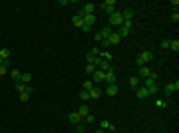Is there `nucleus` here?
Here are the masks:
<instances>
[{
  "mask_svg": "<svg viewBox=\"0 0 179 133\" xmlns=\"http://www.w3.org/2000/svg\"><path fill=\"white\" fill-rule=\"evenodd\" d=\"M151 60H153V54H151V52H141V54H137V58H135V62H137L139 68L145 66L147 62H151Z\"/></svg>",
  "mask_w": 179,
  "mask_h": 133,
  "instance_id": "f257e3e1",
  "label": "nucleus"
},
{
  "mask_svg": "<svg viewBox=\"0 0 179 133\" xmlns=\"http://www.w3.org/2000/svg\"><path fill=\"white\" fill-rule=\"evenodd\" d=\"M86 14H96V4H92V2H88V4H84L82 8H80V14L78 16H86Z\"/></svg>",
  "mask_w": 179,
  "mask_h": 133,
  "instance_id": "f03ea898",
  "label": "nucleus"
},
{
  "mask_svg": "<svg viewBox=\"0 0 179 133\" xmlns=\"http://www.w3.org/2000/svg\"><path fill=\"white\" fill-rule=\"evenodd\" d=\"M100 6H102V8H104V10H106V12L110 14V16H112V14L116 12V2H114V0H106V2H102Z\"/></svg>",
  "mask_w": 179,
  "mask_h": 133,
  "instance_id": "7ed1b4c3",
  "label": "nucleus"
},
{
  "mask_svg": "<svg viewBox=\"0 0 179 133\" xmlns=\"http://www.w3.org/2000/svg\"><path fill=\"white\" fill-rule=\"evenodd\" d=\"M110 22H112V26H122V24H124V16H122V12H114V14L110 16Z\"/></svg>",
  "mask_w": 179,
  "mask_h": 133,
  "instance_id": "20e7f679",
  "label": "nucleus"
},
{
  "mask_svg": "<svg viewBox=\"0 0 179 133\" xmlns=\"http://www.w3.org/2000/svg\"><path fill=\"white\" fill-rule=\"evenodd\" d=\"M177 89H179V82H171V84L163 86V93H165V95H171V93H175Z\"/></svg>",
  "mask_w": 179,
  "mask_h": 133,
  "instance_id": "39448f33",
  "label": "nucleus"
},
{
  "mask_svg": "<svg viewBox=\"0 0 179 133\" xmlns=\"http://www.w3.org/2000/svg\"><path fill=\"white\" fill-rule=\"evenodd\" d=\"M104 78H106V72H102V70H96V72L92 74V82H94V84H102Z\"/></svg>",
  "mask_w": 179,
  "mask_h": 133,
  "instance_id": "423d86ee",
  "label": "nucleus"
},
{
  "mask_svg": "<svg viewBox=\"0 0 179 133\" xmlns=\"http://www.w3.org/2000/svg\"><path fill=\"white\" fill-rule=\"evenodd\" d=\"M149 74H151V70H149L147 66H141V68L137 70V78H139V80H145V78H149Z\"/></svg>",
  "mask_w": 179,
  "mask_h": 133,
  "instance_id": "0eeeda50",
  "label": "nucleus"
},
{
  "mask_svg": "<svg viewBox=\"0 0 179 133\" xmlns=\"http://www.w3.org/2000/svg\"><path fill=\"white\" fill-rule=\"evenodd\" d=\"M86 60H88V64H92V66H98V62H100V58H98V56H96L92 50L86 54Z\"/></svg>",
  "mask_w": 179,
  "mask_h": 133,
  "instance_id": "6e6552de",
  "label": "nucleus"
},
{
  "mask_svg": "<svg viewBox=\"0 0 179 133\" xmlns=\"http://www.w3.org/2000/svg\"><path fill=\"white\" fill-rule=\"evenodd\" d=\"M96 68H100L102 72H110V70H112V62H106V60H100Z\"/></svg>",
  "mask_w": 179,
  "mask_h": 133,
  "instance_id": "1a4fd4ad",
  "label": "nucleus"
},
{
  "mask_svg": "<svg viewBox=\"0 0 179 133\" xmlns=\"http://www.w3.org/2000/svg\"><path fill=\"white\" fill-rule=\"evenodd\" d=\"M104 82H106L108 86H112V84H116V74H114V70H110V72H106V78H104Z\"/></svg>",
  "mask_w": 179,
  "mask_h": 133,
  "instance_id": "9d476101",
  "label": "nucleus"
},
{
  "mask_svg": "<svg viewBox=\"0 0 179 133\" xmlns=\"http://www.w3.org/2000/svg\"><path fill=\"white\" fill-rule=\"evenodd\" d=\"M68 119H70L74 125H78V123H82V119H84V117H80V115H78V111H72V113L68 115Z\"/></svg>",
  "mask_w": 179,
  "mask_h": 133,
  "instance_id": "9b49d317",
  "label": "nucleus"
},
{
  "mask_svg": "<svg viewBox=\"0 0 179 133\" xmlns=\"http://www.w3.org/2000/svg\"><path fill=\"white\" fill-rule=\"evenodd\" d=\"M120 42H122V38H120V34H118V32H112V36L108 38V44L112 46V44H120Z\"/></svg>",
  "mask_w": 179,
  "mask_h": 133,
  "instance_id": "f8f14e48",
  "label": "nucleus"
},
{
  "mask_svg": "<svg viewBox=\"0 0 179 133\" xmlns=\"http://www.w3.org/2000/svg\"><path fill=\"white\" fill-rule=\"evenodd\" d=\"M100 127H102V131H106V129H110V131H116V127L108 121V119H102V123H100Z\"/></svg>",
  "mask_w": 179,
  "mask_h": 133,
  "instance_id": "ddd939ff",
  "label": "nucleus"
},
{
  "mask_svg": "<svg viewBox=\"0 0 179 133\" xmlns=\"http://www.w3.org/2000/svg\"><path fill=\"white\" fill-rule=\"evenodd\" d=\"M137 97H139V99H147V97H149L147 88H137Z\"/></svg>",
  "mask_w": 179,
  "mask_h": 133,
  "instance_id": "4468645a",
  "label": "nucleus"
},
{
  "mask_svg": "<svg viewBox=\"0 0 179 133\" xmlns=\"http://www.w3.org/2000/svg\"><path fill=\"white\" fill-rule=\"evenodd\" d=\"M94 22H96V14H86V16H84V24H86V26L92 28Z\"/></svg>",
  "mask_w": 179,
  "mask_h": 133,
  "instance_id": "2eb2a0df",
  "label": "nucleus"
},
{
  "mask_svg": "<svg viewBox=\"0 0 179 133\" xmlns=\"http://www.w3.org/2000/svg\"><path fill=\"white\" fill-rule=\"evenodd\" d=\"M72 24H74V26H76V28H82V26H84V18H82V16H78V14H76V16H74V18H72Z\"/></svg>",
  "mask_w": 179,
  "mask_h": 133,
  "instance_id": "dca6fc26",
  "label": "nucleus"
},
{
  "mask_svg": "<svg viewBox=\"0 0 179 133\" xmlns=\"http://www.w3.org/2000/svg\"><path fill=\"white\" fill-rule=\"evenodd\" d=\"M18 82H22V84H26V86H28V84L32 82V76H30L28 72H22V76H20V80H18Z\"/></svg>",
  "mask_w": 179,
  "mask_h": 133,
  "instance_id": "f3484780",
  "label": "nucleus"
},
{
  "mask_svg": "<svg viewBox=\"0 0 179 133\" xmlns=\"http://www.w3.org/2000/svg\"><path fill=\"white\" fill-rule=\"evenodd\" d=\"M122 16H124V20H132L134 18V8H126L122 12Z\"/></svg>",
  "mask_w": 179,
  "mask_h": 133,
  "instance_id": "a211bd4d",
  "label": "nucleus"
},
{
  "mask_svg": "<svg viewBox=\"0 0 179 133\" xmlns=\"http://www.w3.org/2000/svg\"><path fill=\"white\" fill-rule=\"evenodd\" d=\"M100 60H106V62H112V52H108V50H104V52H100V56H98Z\"/></svg>",
  "mask_w": 179,
  "mask_h": 133,
  "instance_id": "6ab92c4d",
  "label": "nucleus"
},
{
  "mask_svg": "<svg viewBox=\"0 0 179 133\" xmlns=\"http://www.w3.org/2000/svg\"><path fill=\"white\" fill-rule=\"evenodd\" d=\"M118 91H120V88H118L116 84H112V86H108V88H106V93H108V95H116Z\"/></svg>",
  "mask_w": 179,
  "mask_h": 133,
  "instance_id": "aec40b11",
  "label": "nucleus"
},
{
  "mask_svg": "<svg viewBox=\"0 0 179 133\" xmlns=\"http://www.w3.org/2000/svg\"><path fill=\"white\" fill-rule=\"evenodd\" d=\"M100 34H102V38H104V40H108V38L112 36V28H110V26H106V28H102V32H100Z\"/></svg>",
  "mask_w": 179,
  "mask_h": 133,
  "instance_id": "412c9836",
  "label": "nucleus"
},
{
  "mask_svg": "<svg viewBox=\"0 0 179 133\" xmlns=\"http://www.w3.org/2000/svg\"><path fill=\"white\" fill-rule=\"evenodd\" d=\"M94 88H96V84H94L92 80H88V82L82 84V89H84V91H90V89H94Z\"/></svg>",
  "mask_w": 179,
  "mask_h": 133,
  "instance_id": "4be33fe9",
  "label": "nucleus"
},
{
  "mask_svg": "<svg viewBox=\"0 0 179 133\" xmlns=\"http://www.w3.org/2000/svg\"><path fill=\"white\" fill-rule=\"evenodd\" d=\"M88 113H90L88 105H80V109H78V115H80V117H86Z\"/></svg>",
  "mask_w": 179,
  "mask_h": 133,
  "instance_id": "5701e85b",
  "label": "nucleus"
},
{
  "mask_svg": "<svg viewBox=\"0 0 179 133\" xmlns=\"http://www.w3.org/2000/svg\"><path fill=\"white\" fill-rule=\"evenodd\" d=\"M88 93H90V97H94V99H98V97L102 95V91H100V88H94V89H90Z\"/></svg>",
  "mask_w": 179,
  "mask_h": 133,
  "instance_id": "b1692460",
  "label": "nucleus"
},
{
  "mask_svg": "<svg viewBox=\"0 0 179 133\" xmlns=\"http://www.w3.org/2000/svg\"><path fill=\"white\" fill-rule=\"evenodd\" d=\"M0 58H2V60H8V58H10V50H8V48H0Z\"/></svg>",
  "mask_w": 179,
  "mask_h": 133,
  "instance_id": "393cba45",
  "label": "nucleus"
},
{
  "mask_svg": "<svg viewBox=\"0 0 179 133\" xmlns=\"http://www.w3.org/2000/svg\"><path fill=\"white\" fill-rule=\"evenodd\" d=\"M130 88H139V78H137V76L130 78Z\"/></svg>",
  "mask_w": 179,
  "mask_h": 133,
  "instance_id": "a878e982",
  "label": "nucleus"
},
{
  "mask_svg": "<svg viewBox=\"0 0 179 133\" xmlns=\"http://www.w3.org/2000/svg\"><path fill=\"white\" fill-rule=\"evenodd\" d=\"M169 48L177 54V52H179V42H177V40H169Z\"/></svg>",
  "mask_w": 179,
  "mask_h": 133,
  "instance_id": "bb28decb",
  "label": "nucleus"
},
{
  "mask_svg": "<svg viewBox=\"0 0 179 133\" xmlns=\"http://www.w3.org/2000/svg\"><path fill=\"white\" fill-rule=\"evenodd\" d=\"M10 76L18 82V80H20V76H22V72H20V70H10Z\"/></svg>",
  "mask_w": 179,
  "mask_h": 133,
  "instance_id": "cd10ccee",
  "label": "nucleus"
},
{
  "mask_svg": "<svg viewBox=\"0 0 179 133\" xmlns=\"http://www.w3.org/2000/svg\"><path fill=\"white\" fill-rule=\"evenodd\" d=\"M118 34H120V38H128V36H130V30H128V28H124V26H122V30H120V32H118Z\"/></svg>",
  "mask_w": 179,
  "mask_h": 133,
  "instance_id": "c85d7f7f",
  "label": "nucleus"
},
{
  "mask_svg": "<svg viewBox=\"0 0 179 133\" xmlns=\"http://www.w3.org/2000/svg\"><path fill=\"white\" fill-rule=\"evenodd\" d=\"M24 89H26V84H22V82H16V91H18V93H22Z\"/></svg>",
  "mask_w": 179,
  "mask_h": 133,
  "instance_id": "c756f323",
  "label": "nucleus"
},
{
  "mask_svg": "<svg viewBox=\"0 0 179 133\" xmlns=\"http://www.w3.org/2000/svg\"><path fill=\"white\" fill-rule=\"evenodd\" d=\"M76 131L78 133H86V125H84V123H78V125H76Z\"/></svg>",
  "mask_w": 179,
  "mask_h": 133,
  "instance_id": "7c9ffc66",
  "label": "nucleus"
},
{
  "mask_svg": "<svg viewBox=\"0 0 179 133\" xmlns=\"http://www.w3.org/2000/svg\"><path fill=\"white\" fill-rule=\"evenodd\" d=\"M28 99H30V93L22 91V93H20V101H28Z\"/></svg>",
  "mask_w": 179,
  "mask_h": 133,
  "instance_id": "2f4dec72",
  "label": "nucleus"
},
{
  "mask_svg": "<svg viewBox=\"0 0 179 133\" xmlns=\"http://www.w3.org/2000/svg\"><path fill=\"white\" fill-rule=\"evenodd\" d=\"M155 105H157V107H167V101H163V99H155Z\"/></svg>",
  "mask_w": 179,
  "mask_h": 133,
  "instance_id": "473e14b6",
  "label": "nucleus"
},
{
  "mask_svg": "<svg viewBox=\"0 0 179 133\" xmlns=\"http://www.w3.org/2000/svg\"><path fill=\"white\" fill-rule=\"evenodd\" d=\"M80 97H82V99L86 101V99H90V93H88V91H84V89H82V91H80Z\"/></svg>",
  "mask_w": 179,
  "mask_h": 133,
  "instance_id": "72a5a7b5",
  "label": "nucleus"
},
{
  "mask_svg": "<svg viewBox=\"0 0 179 133\" xmlns=\"http://www.w3.org/2000/svg\"><path fill=\"white\" fill-rule=\"evenodd\" d=\"M86 72H88L90 76H92V74L96 72V66H92V64H88V68H86Z\"/></svg>",
  "mask_w": 179,
  "mask_h": 133,
  "instance_id": "f704fd0d",
  "label": "nucleus"
},
{
  "mask_svg": "<svg viewBox=\"0 0 179 133\" xmlns=\"http://www.w3.org/2000/svg\"><path fill=\"white\" fill-rule=\"evenodd\" d=\"M86 121H88V123H94V121H96V115L88 113V115H86Z\"/></svg>",
  "mask_w": 179,
  "mask_h": 133,
  "instance_id": "c9c22d12",
  "label": "nucleus"
},
{
  "mask_svg": "<svg viewBox=\"0 0 179 133\" xmlns=\"http://www.w3.org/2000/svg\"><path fill=\"white\" fill-rule=\"evenodd\" d=\"M161 48H163V50H167V48H169V40H167V38H165V40H161Z\"/></svg>",
  "mask_w": 179,
  "mask_h": 133,
  "instance_id": "e433bc0d",
  "label": "nucleus"
},
{
  "mask_svg": "<svg viewBox=\"0 0 179 133\" xmlns=\"http://www.w3.org/2000/svg\"><path fill=\"white\" fill-rule=\"evenodd\" d=\"M2 66L8 70V68H10V58H8V60H2Z\"/></svg>",
  "mask_w": 179,
  "mask_h": 133,
  "instance_id": "4c0bfd02",
  "label": "nucleus"
},
{
  "mask_svg": "<svg viewBox=\"0 0 179 133\" xmlns=\"http://www.w3.org/2000/svg\"><path fill=\"white\" fill-rule=\"evenodd\" d=\"M94 40H96V42H102V40H104V38H102V34H100V32H98V34H96V36H94Z\"/></svg>",
  "mask_w": 179,
  "mask_h": 133,
  "instance_id": "58836bf2",
  "label": "nucleus"
},
{
  "mask_svg": "<svg viewBox=\"0 0 179 133\" xmlns=\"http://www.w3.org/2000/svg\"><path fill=\"white\" fill-rule=\"evenodd\" d=\"M24 91H26V93H30V95H32V91H34V88H32V86H26V89H24Z\"/></svg>",
  "mask_w": 179,
  "mask_h": 133,
  "instance_id": "ea45409f",
  "label": "nucleus"
},
{
  "mask_svg": "<svg viewBox=\"0 0 179 133\" xmlns=\"http://www.w3.org/2000/svg\"><path fill=\"white\" fill-rule=\"evenodd\" d=\"M171 6H173V8H175V12H177V6H179V0H173V2H171Z\"/></svg>",
  "mask_w": 179,
  "mask_h": 133,
  "instance_id": "a19ab883",
  "label": "nucleus"
},
{
  "mask_svg": "<svg viewBox=\"0 0 179 133\" xmlns=\"http://www.w3.org/2000/svg\"><path fill=\"white\" fill-rule=\"evenodd\" d=\"M6 72H8V70H6L4 66H0V76H2V74H6Z\"/></svg>",
  "mask_w": 179,
  "mask_h": 133,
  "instance_id": "79ce46f5",
  "label": "nucleus"
},
{
  "mask_svg": "<svg viewBox=\"0 0 179 133\" xmlns=\"http://www.w3.org/2000/svg\"><path fill=\"white\" fill-rule=\"evenodd\" d=\"M96 133H104V131H102V129H100V131H96Z\"/></svg>",
  "mask_w": 179,
  "mask_h": 133,
  "instance_id": "37998d69",
  "label": "nucleus"
},
{
  "mask_svg": "<svg viewBox=\"0 0 179 133\" xmlns=\"http://www.w3.org/2000/svg\"><path fill=\"white\" fill-rule=\"evenodd\" d=\"M0 66H2V58H0Z\"/></svg>",
  "mask_w": 179,
  "mask_h": 133,
  "instance_id": "c03bdc74",
  "label": "nucleus"
}]
</instances>
